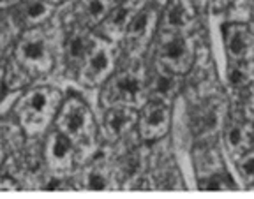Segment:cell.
Masks as SVG:
<instances>
[{"label":"cell","instance_id":"6da1fadb","mask_svg":"<svg viewBox=\"0 0 254 199\" xmlns=\"http://www.w3.org/2000/svg\"><path fill=\"white\" fill-rule=\"evenodd\" d=\"M147 100V72L139 62H132L111 74L101 92V104L104 108L127 106L138 109Z\"/></svg>","mask_w":254,"mask_h":199},{"label":"cell","instance_id":"7a4b0ae2","mask_svg":"<svg viewBox=\"0 0 254 199\" xmlns=\"http://www.w3.org/2000/svg\"><path fill=\"white\" fill-rule=\"evenodd\" d=\"M62 96L53 87H36L20 97L14 106V115L28 136H37L50 125L59 113Z\"/></svg>","mask_w":254,"mask_h":199},{"label":"cell","instance_id":"3957f363","mask_svg":"<svg viewBox=\"0 0 254 199\" xmlns=\"http://www.w3.org/2000/svg\"><path fill=\"white\" fill-rule=\"evenodd\" d=\"M57 131L62 132L78 151L87 153L95 141L94 116L79 96H69L60 104L57 115Z\"/></svg>","mask_w":254,"mask_h":199},{"label":"cell","instance_id":"277c9868","mask_svg":"<svg viewBox=\"0 0 254 199\" xmlns=\"http://www.w3.org/2000/svg\"><path fill=\"white\" fill-rule=\"evenodd\" d=\"M12 58L28 72L30 78L48 74L53 67L50 37L41 27L27 28L16 43Z\"/></svg>","mask_w":254,"mask_h":199},{"label":"cell","instance_id":"5b68a950","mask_svg":"<svg viewBox=\"0 0 254 199\" xmlns=\"http://www.w3.org/2000/svg\"><path fill=\"white\" fill-rule=\"evenodd\" d=\"M119 48L110 39L95 37L88 55L78 71V81L85 87H99L113 74Z\"/></svg>","mask_w":254,"mask_h":199},{"label":"cell","instance_id":"8992f818","mask_svg":"<svg viewBox=\"0 0 254 199\" xmlns=\"http://www.w3.org/2000/svg\"><path fill=\"white\" fill-rule=\"evenodd\" d=\"M194 39L186 32H166L161 30L157 41V60L170 71L182 74L187 72L194 60Z\"/></svg>","mask_w":254,"mask_h":199},{"label":"cell","instance_id":"52a82bcc","mask_svg":"<svg viewBox=\"0 0 254 199\" xmlns=\"http://www.w3.org/2000/svg\"><path fill=\"white\" fill-rule=\"evenodd\" d=\"M74 145L65 138L60 131H53L46 138L43 157L48 171L55 176H65L72 171L74 164Z\"/></svg>","mask_w":254,"mask_h":199},{"label":"cell","instance_id":"ba28073f","mask_svg":"<svg viewBox=\"0 0 254 199\" xmlns=\"http://www.w3.org/2000/svg\"><path fill=\"white\" fill-rule=\"evenodd\" d=\"M95 36L90 32V28L81 25L79 21H74L67 28L65 39H64V58L67 64L69 74H78L85 56L90 51Z\"/></svg>","mask_w":254,"mask_h":199},{"label":"cell","instance_id":"9c48e42d","mask_svg":"<svg viewBox=\"0 0 254 199\" xmlns=\"http://www.w3.org/2000/svg\"><path fill=\"white\" fill-rule=\"evenodd\" d=\"M170 127V106L157 100H147L138 116V132L143 141L163 138Z\"/></svg>","mask_w":254,"mask_h":199},{"label":"cell","instance_id":"30bf717a","mask_svg":"<svg viewBox=\"0 0 254 199\" xmlns=\"http://www.w3.org/2000/svg\"><path fill=\"white\" fill-rule=\"evenodd\" d=\"M148 0H126L122 4L115 5L111 9V12L104 18V21L99 25L101 34L104 39H110L113 43L124 39L127 27L131 25V21L136 18L139 11L147 5Z\"/></svg>","mask_w":254,"mask_h":199},{"label":"cell","instance_id":"8fae6325","mask_svg":"<svg viewBox=\"0 0 254 199\" xmlns=\"http://www.w3.org/2000/svg\"><path fill=\"white\" fill-rule=\"evenodd\" d=\"M159 21V9L155 4L147 2V5L136 14V18L131 21V25L127 27L126 34H124V41H126L127 48L131 51H138L143 50L150 43L154 30L157 27Z\"/></svg>","mask_w":254,"mask_h":199},{"label":"cell","instance_id":"7c38bea8","mask_svg":"<svg viewBox=\"0 0 254 199\" xmlns=\"http://www.w3.org/2000/svg\"><path fill=\"white\" fill-rule=\"evenodd\" d=\"M180 90V78L177 72L170 71L159 62H155L150 74H147V96L148 100L168 104L175 99Z\"/></svg>","mask_w":254,"mask_h":199},{"label":"cell","instance_id":"4fadbf2b","mask_svg":"<svg viewBox=\"0 0 254 199\" xmlns=\"http://www.w3.org/2000/svg\"><path fill=\"white\" fill-rule=\"evenodd\" d=\"M224 48L230 60L254 58V28L247 23H230L224 27Z\"/></svg>","mask_w":254,"mask_h":199},{"label":"cell","instance_id":"5bb4252c","mask_svg":"<svg viewBox=\"0 0 254 199\" xmlns=\"http://www.w3.org/2000/svg\"><path fill=\"white\" fill-rule=\"evenodd\" d=\"M117 182V171L115 167L108 162L106 157H97L92 160L87 167H83L78 175V183L81 189L88 191H108L113 189Z\"/></svg>","mask_w":254,"mask_h":199},{"label":"cell","instance_id":"9a60e30c","mask_svg":"<svg viewBox=\"0 0 254 199\" xmlns=\"http://www.w3.org/2000/svg\"><path fill=\"white\" fill-rule=\"evenodd\" d=\"M138 124V113L127 106H111L106 108L103 116V131L108 140H120Z\"/></svg>","mask_w":254,"mask_h":199},{"label":"cell","instance_id":"2e32d148","mask_svg":"<svg viewBox=\"0 0 254 199\" xmlns=\"http://www.w3.org/2000/svg\"><path fill=\"white\" fill-rule=\"evenodd\" d=\"M196 7L190 0H170L166 11L163 12L161 30L166 32H184L194 21Z\"/></svg>","mask_w":254,"mask_h":199},{"label":"cell","instance_id":"e0dca14e","mask_svg":"<svg viewBox=\"0 0 254 199\" xmlns=\"http://www.w3.org/2000/svg\"><path fill=\"white\" fill-rule=\"evenodd\" d=\"M52 12L53 4L50 0H21L16 5L14 21L27 30V28L39 27L43 21L52 16Z\"/></svg>","mask_w":254,"mask_h":199},{"label":"cell","instance_id":"ac0fdd59","mask_svg":"<svg viewBox=\"0 0 254 199\" xmlns=\"http://www.w3.org/2000/svg\"><path fill=\"white\" fill-rule=\"evenodd\" d=\"M115 5L117 0H76V21L88 28L99 27Z\"/></svg>","mask_w":254,"mask_h":199},{"label":"cell","instance_id":"d6986e66","mask_svg":"<svg viewBox=\"0 0 254 199\" xmlns=\"http://www.w3.org/2000/svg\"><path fill=\"white\" fill-rule=\"evenodd\" d=\"M224 143H226V150L231 157H240L244 151L253 148L251 127L237 118H230L224 124Z\"/></svg>","mask_w":254,"mask_h":199},{"label":"cell","instance_id":"ffe728a7","mask_svg":"<svg viewBox=\"0 0 254 199\" xmlns=\"http://www.w3.org/2000/svg\"><path fill=\"white\" fill-rule=\"evenodd\" d=\"M143 167H145V150L141 148H131L122 153V157L119 159L115 171L117 178L124 180H136L141 176Z\"/></svg>","mask_w":254,"mask_h":199},{"label":"cell","instance_id":"44dd1931","mask_svg":"<svg viewBox=\"0 0 254 199\" xmlns=\"http://www.w3.org/2000/svg\"><path fill=\"white\" fill-rule=\"evenodd\" d=\"M228 81L235 88H246L254 81V62L253 60H230L228 64Z\"/></svg>","mask_w":254,"mask_h":199},{"label":"cell","instance_id":"7402d4cb","mask_svg":"<svg viewBox=\"0 0 254 199\" xmlns=\"http://www.w3.org/2000/svg\"><path fill=\"white\" fill-rule=\"evenodd\" d=\"M221 113L222 109L219 104H208L206 108H203L198 116V127H196L198 134H214L221 125Z\"/></svg>","mask_w":254,"mask_h":199},{"label":"cell","instance_id":"603a6c76","mask_svg":"<svg viewBox=\"0 0 254 199\" xmlns=\"http://www.w3.org/2000/svg\"><path fill=\"white\" fill-rule=\"evenodd\" d=\"M196 167L199 169V176H205V178L210 176L212 173L221 171L222 164L217 155V151L210 150V148H201L199 151H196Z\"/></svg>","mask_w":254,"mask_h":199},{"label":"cell","instance_id":"cb8c5ba5","mask_svg":"<svg viewBox=\"0 0 254 199\" xmlns=\"http://www.w3.org/2000/svg\"><path fill=\"white\" fill-rule=\"evenodd\" d=\"M32 78L28 76V72L21 67L14 58L5 65V87L9 90H14V88H20V87H25V85L30 81Z\"/></svg>","mask_w":254,"mask_h":199},{"label":"cell","instance_id":"d4e9b609","mask_svg":"<svg viewBox=\"0 0 254 199\" xmlns=\"http://www.w3.org/2000/svg\"><path fill=\"white\" fill-rule=\"evenodd\" d=\"M201 189L203 191H235L237 185L231 180V176L221 169V171L212 173L210 176H206L201 183Z\"/></svg>","mask_w":254,"mask_h":199},{"label":"cell","instance_id":"484cf974","mask_svg":"<svg viewBox=\"0 0 254 199\" xmlns=\"http://www.w3.org/2000/svg\"><path fill=\"white\" fill-rule=\"evenodd\" d=\"M237 171L244 183L254 182V150L244 151L237 162Z\"/></svg>","mask_w":254,"mask_h":199},{"label":"cell","instance_id":"4316f807","mask_svg":"<svg viewBox=\"0 0 254 199\" xmlns=\"http://www.w3.org/2000/svg\"><path fill=\"white\" fill-rule=\"evenodd\" d=\"M14 189H18L14 180L0 178V191H14Z\"/></svg>","mask_w":254,"mask_h":199},{"label":"cell","instance_id":"83f0119b","mask_svg":"<svg viewBox=\"0 0 254 199\" xmlns=\"http://www.w3.org/2000/svg\"><path fill=\"white\" fill-rule=\"evenodd\" d=\"M5 65L0 64V96H2V88H4L5 85Z\"/></svg>","mask_w":254,"mask_h":199},{"label":"cell","instance_id":"f1b7e54d","mask_svg":"<svg viewBox=\"0 0 254 199\" xmlns=\"http://www.w3.org/2000/svg\"><path fill=\"white\" fill-rule=\"evenodd\" d=\"M18 0H0V11L2 9H7V7H11V5H14Z\"/></svg>","mask_w":254,"mask_h":199},{"label":"cell","instance_id":"f546056e","mask_svg":"<svg viewBox=\"0 0 254 199\" xmlns=\"http://www.w3.org/2000/svg\"><path fill=\"white\" fill-rule=\"evenodd\" d=\"M192 2V5H194L198 11H201L203 7H205V4H206V0H190Z\"/></svg>","mask_w":254,"mask_h":199},{"label":"cell","instance_id":"4dcf8cb0","mask_svg":"<svg viewBox=\"0 0 254 199\" xmlns=\"http://www.w3.org/2000/svg\"><path fill=\"white\" fill-rule=\"evenodd\" d=\"M4 160V143H2V138H0V164Z\"/></svg>","mask_w":254,"mask_h":199},{"label":"cell","instance_id":"1f68e13d","mask_svg":"<svg viewBox=\"0 0 254 199\" xmlns=\"http://www.w3.org/2000/svg\"><path fill=\"white\" fill-rule=\"evenodd\" d=\"M251 143H253V147H254V125L251 127Z\"/></svg>","mask_w":254,"mask_h":199},{"label":"cell","instance_id":"d6a6232c","mask_svg":"<svg viewBox=\"0 0 254 199\" xmlns=\"http://www.w3.org/2000/svg\"><path fill=\"white\" fill-rule=\"evenodd\" d=\"M50 2H52V4H57V2H62V0H50Z\"/></svg>","mask_w":254,"mask_h":199},{"label":"cell","instance_id":"836d02e7","mask_svg":"<svg viewBox=\"0 0 254 199\" xmlns=\"http://www.w3.org/2000/svg\"><path fill=\"white\" fill-rule=\"evenodd\" d=\"M251 189H253V191H254V182H253V185H251Z\"/></svg>","mask_w":254,"mask_h":199},{"label":"cell","instance_id":"e575fe53","mask_svg":"<svg viewBox=\"0 0 254 199\" xmlns=\"http://www.w3.org/2000/svg\"><path fill=\"white\" fill-rule=\"evenodd\" d=\"M251 4H253V7H254V0H251Z\"/></svg>","mask_w":254,"mask_h":199},{"label":"cell","instance_id":"d590c367","mask_svg":"<svg viewBox=\"0 0 254 199\" xmlns=\"http://www.w3.org/2000/svg\"><path fill=\"white\" fill-rule=\"evenodd\" d=\"M0 60H2V51H0Z\"/></svg>","mask_w":254,"mask_h":199},{"label":"cell","instance_id":"8d00e7d4","mask_svg":"<svg viewBox=\"0 0 254 199\" xmlns=\"http://www.w3.org/2000/svg\"><path fill=\"white\" fill-rule=\"evenodd\" d=\"M117 2H119V0H117Z\"/></svg>","mask_w":254,"mask_h":199}]
</instances>
